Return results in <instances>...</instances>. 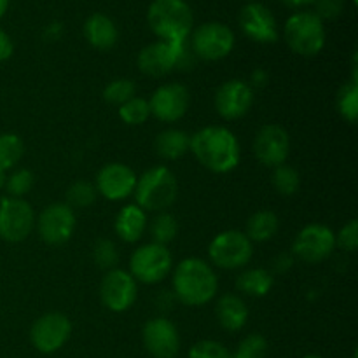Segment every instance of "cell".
<instances>
[{"label":"cell","mask_w":358,"mask_h":358,"mask_svg":"<svg viewBox=\"0 0 358 358\" xmlns=\"http://www.w3.org/2000/svg\"><path fill=\"white\" fill-rule=\"evenodd\" d=\"M196 58L187 48V42L156 41L138 52L140 72L149 77H163L175 69H189Z\"/></svg>","instance_id":"5"},{"label":"cell","mask_w":358,"mask_h":358,"mask_svg":"<svg viewBox=\"0 0 358 358\" xmlns=\"http://www.w3.org/2000/svg\"><path fill=\"white\" fill-rule=\"evenodd\" d=\"M275 278L268 269L252 268L236 278V289L248 297H264L271 292Z\"/></svg>","instance_id":"25"},{"label":"cell","mask_w":358,"mask_h":358,"mask_svg":"<svg viewBox=\"0 0 358 358\" xmlns=\"http://www.w3.org/2000/svg\"><path fill=\"white\" fill-rule=\"evenodd\" d=\"M171 264L173 259L164 245L147 243L133 252L129 259V275L136 282L154 285L166 278L168 273L171 271Z\"/></svg>","instance_id":"8"},{"label":"cell","mask_w":358,"mask_h":358,"mask_svg":"<svg viewBox=\"0 0 358 358\" xmlns=\"http://www.w3.org/2000/svg\"><path fill=\"white\" fill-rule=\"evenodd\" d=\"M210 261L220 269H240L250 262L254 255V245L247 234L229 229L217 234L208 247Z\"/></svg>","instance_id":"7"},{"label":"cell","mask_w":358,"mask_h":358,"mask_svg":"<svg viewBox=\"0 0 358 358\" xmlns=\"http://www.w3.org/2000/svg\"><path fill=\"white\" fill-rule=\"evenodd\" d=\"M353 358H358V353L355 352V353H353Z\"/></svg>","instance_id":"48"},{"label":"cell","mask_w":358,"mask_h":358,"mask_svg":"<svg viewBox=\"0 0 358 358\" xmlns=\"http://www.w3.org/2000/svg\"><path fill=\"white\" fill-rule=\"evenodd\" d=\"M6 180H7V171L0 170V189L6 187Z\"/></svg>","instance_id":"46"},{"label":"cell","mask_w":358,"mask_h":358,"mask_svg":"<svg viewBox=\"0 0 358 358\" xmlns=\"http://www.w3.org/2000/svg\"><path fill=\"white\" fill-rule=\"evenodd\" d=\"M336 248V234L324 224H308L297 233L292 245V255L308 264H317L331 257Z\"/></svg>","instance_id":"11"},{"label":"cell","mask_w":358,"mask_h":358,"mask_svg":"<svg viewBox=\"0 0 358 358\" xmlns=\"http://www.w3.org/2000/svg\"><path fill=\"white\" fill-rule=\"evenodd\" d=\"M268 355V341L261 334H250L240 343L233 358H266Z\"/></svg>","instance_id":"36"},{"label":"cell","mask_w":358,"mask_h":358,"mask_svg":"<svg viewBox=\"0 0 358 358\" xmlns=\"http://www.w3.org/2000/svg\"><path fill=\"white\" fill-rule=\"evenodd\" d=\"M358 2V0H353V3H357Z\"/></svg>","instance_id":"49"},{"label":"cell","mask_w":358,"mask_h":358,"mask_svg":"<svg viewBox=\"0 0 358 358\" xmlns=\"http://www.w3.org/2000/svg\"><path fill=\"white\" fill-rule=\"evenodd\" d=\"M280 229V220L275 212L269 210H259L255 212L250 219L247 220V238L250 241H257V243H264L269 241Z\"/></svg>","instance_id":"26"},{"label":"cell","mask_w":358,"mask_h":358,"mask_svg":"<svg viewBox=\"0 0 358 358\" xmlns=\"http://www.w3.org/2000/svg\"><path fill=\"white\" fill-rule=\"evenodd\" d=\"M154 147H156L157 156H161L163 159H180L191 150V136L177 128L164 129L156 136Z\"/></svg>","instance_id":"24"},{"label":"cell","mask_w":358,"mask_h":358,"mask_svg":"<svg viewBox=\"0 0 358 358\" xmlns=\"http://www.w3.org/2000/svg\"><path fill=\"white\" fill-rule=\"evenodd\" d=\"M290 152V136L282 126L266 124L257 131L254 140V154L264 166L276 168L285 164Z\"/></svg>","instance_id":"16"},{"label":"cell","mask_w":358,"mask_h":358,"mask_svg":"<svg viewBox=\"0 0 358 358\" xmlns=\"http://www.w3.org/2000/svg\"><path fill=\"white\" fill-rule=\"evenodd\" d=\"M315 10L313 13L324 20H336L345 10V2L343 0H315Z\"/></svg>","instance_id":"39"},{"label":"cell","mask_w":358,"mask_h":358,"mask_svg":"<svg viewBox=\"0 0 358 358\" xmlns=\"http://www.w3.org/2000/svg\"><path fill=\"white\" fill-rule=\"evenodd\" d=\"M287 45L299 56H317L325 45L324 21L313 10L294 13L283 27Z\"/></svg>","instance_id":"6"},{"label":"cell","mask_w":358,"mask_h":358,"mask_svg":"<svg viewBox=\"0 0 358 358\" xmlns=\"http://www.w3.org/2000/svg\"><path fill=\"white\" fill-rule=\"evenodd\" d=\"M178 233V222L171 213L159 212L150 222V236H152V243L164 245L166 247L170 241L175 240Z\"/></svg>","instance_id":"28"},{"label":"cell","mask_w":358,"mask_h":358,"mask_svg":"<svg viewBox=\"0 0 358 358\" xmlns=\"http://www.w3.org/2000/svg\"><path fill=\"white\" fill-rule=\"evenodd\" d=\"M37 229L48 245L66 243L76 231V213L66 203H52L38 215Z\"/></svg>","instance_id":"14"},{"label":"cell","mask_w":358,"mask_h":358,"mask_svg":"<svg viewBox=\"0 0 358 358\" xmlns=\"http://www.w3.org/2000/svg\"><path fill=\"white\" fill-rule=\"evenodd\" d=\"M115 233L126 243H135L147 229V213L138 205H128L121 208L115 217Z\"/></svg>","instance_id":"23"},{"label":"cell","mask_w":358,"mask_h":358,"mask_svg":"<svg viewBox=\"0 0 358 358\" xmlns=\"http://www.w3.org/2000/svg\"><path fill=\"white\" fill-rule=\"evenodd\" d=\"M241 31L261 44H271L278 41V24L275 14L261 2H248L240 13Z\"/></svg>","instance_id":"19"},{"label":"cell","mask_w":358,"mask_h":358,"mask_svg":"<svg viewBox=\"0 0 358 358\" xmlns=\"http://www.w3.org/2000/svg\"><path fill=\"white\" fill-rule=\"evenodd\" d=\"M96 187H94L91 182H86V180H77L73 182L72 185L69 187V191H66V205L70 206V208H87V206L93 205L94 201H96Z\"/></svg>","instance_id":"31"},{"label":"cell","mask_w":358,"mask_h":358,"mask_svg":"<svg viewBox=\"0 0 358 358\" xmlns=\"http://www.w3.org/2000/svg\"><path fill=\"white\" fill-rule=\"evenodd\" d=\"M254 103V91L245 80L233 79L224 83L215 93V108L220 117L227 121L240 119L250 110Z\"/></svg>","instance_id":"20"},{"label":"cell","mask_w":358,"mask_h":358,"mask_svg":"<svg viewBox=\"0 0 358 358\" xmlns=\"http://www.w3.org/2000/svg\"><path fill=\"white\" fill-rule=\"evenodd\" d=\"M34 173L27 168H20V170L13 171L6 180V191L10 198H23L30 189L34 187Z\"/></svg>","instance_id":"35"},{"label":"cell","mask_w":358,"mask_h":358,"mask_svg":"<svg viewBox=\"0 0 358 358\" xmlns=\"http://www.w3.org/2000/svg\"><path fill=\"white\" fill-rule=\"evenodd\" d=\"M189 358H233L229 350L217 341H199L189 352Z\"/></svg>","instance_id":"37"},{"label":"cell","mask_w":358,"mask_h":358,"mask_svg":"<svg viewBox=\"0 0 358 358\" xmlns=\"http://www.w3.org/2000/svg\"><path fill=\"white\" fill-rule=\"evenodd\" d=\"M119 117L129 126H140L150 117V107L149 100L140 96H133L126 103L119 107Z\"/></svg>","instance_id":"32"},{"label":"cell","mask_w":358,"mask_h":358,"mask_svg":"<svg viewBox=\"0 0 358 358\" xmlns=\"http://www.w3.org/2000/svg\"><path fill=\"white\" fill-rule=\"evenodd\" d=\"M84 37H86L87 44L93 45L94 49L107 51V49H112L115 45L119 38V31L114 21L107 14L94 13L84 23Z\"/></svg>","instance_id":"21"},{"label":"cell","mask_w":358,"mask_h":358,"mask_svg":"<svg viewBox=\"0 0 358 358\" xmlns=\"http://www.w3.org/2000/svg\"><path fill=\"white\" fill-rule=\"evenodd\" d=\"M338 110L341 117L350 124H355L358 117V84L348 83L339 90L338 100Z\"/></svg>","instance_id":"30"},{"label":"cell","mask_w":358,"mask_h":358,"mask_svg":"<svg viewBox=\"0 0 358 358\" xmlns=\"http://www.w3.org/2000/svg\"><path fill=\"white\" fill-rule=\"evenodd\" d=\"M14 52V44H13V38L9 37V34L0 28V63L7 62V59L13 56Z\"/></svg>","instance_id":"40"},{"label":"cell","mask_w":358,"mask_h":358,"mask_svg":"<svg viewBox=\"0 0 358 358\" xmlns=\"http://www.w3.org/2000/svg\"><path fill=\"white\" fill-rule=\"evenodd\" d=\"M147 23L159 41L185 42L192 31L194 14L185 0H154L147 10Z\"/></svg>","instance_id":"3"},{"label":"cell","mask_w":358,"mask_h":358,"mask_svg":"<svg viewBox=\"0 0 358 358\" xmlns=\"http://www.w3.org/2000/svg\"><path fill=\"white\" fill-rule=\"evenodd\" d=\"M24 154V143L16 133L0 135V170L7 171L16 166Z\"/></svg>","instance_id":"27"},{"label":"cell","mask_w":358,"mask_h":358,"mask_svg":"<svg viewBox=\"0 0 358 358\" xmlns=\"http://www.w3.org/2000/svg\"><path fill=\"white\" fill-rule=\"evenodd\" d=\"M136 93V86L131 79H114L112 83L107 84V87L103 90V98L112 105H117L121 107L122 103H126L128 100H131Z\"/></svg>","instance_id":"33"},{"label":"cell","mask_w":358,"mask_h":358,"mask_svg":"<svg viewBox=\"0 0 358 358\" xmlns=\"http://www.w3.org/2000/svg\"><path fill=\"white\" fill-rule=\"evenodd\" d=\"M7 9H9V0H0V20L7 13Z\"/></svg>","instance_id":"45"},{"label":"cell","mask_w":358,"mask_h":358,"mask_svg":"<svg viewBox=\"0 0 358 358\" xmlns=\"http://www.w3.org/2000/svg\"><path fill=\"white\" fill-rule=\"evenodd\" d=\"M171 283L177 299L187 306H203L210 303L219 290L215 271L199 257H187L178 262Z\"/></svg>","instance_id":"2"},{"label":"cell","mask_w":358,"mask_h":358,"mask_svg":"<svg viewBox=\"0 0 358 358\" xmlns=\"http://www.w3.org/2000/svg\"><path fill=\"white\" fill-rule=\"evenodd\" d=\"M93 259L98 268L105 269V271L117 268L119 252L114 241L107 240V238H100L93 247Z\"/></svg>","instance_id":"34"},{"label":"cell","mask_w":358,"mask_h":358,"mask_svg":"<svg viewBox=\"0 0 358 358\" xmlns=\"http://www.w3.org/2000/svg\"><path fill=\"white\" fill-rule=\"evenodd\" d=\"M283 6L290 7V9H301V7L306 6H313L315 0H280Z\"/></svg>","instance_id":"44"},{"label":"cell","mask_w":358,"mask_h":358,"mask_svg":"<svg viewBox=\"0 0 358 358\" xmlns=\"http://www.w3.org/2000/svg\"><path fill=\"white\" fill-rule=\"evenodd\" d=\"M271 182L280 196H294L301 187L299 173L296 168L289 166V164H280V166L273 168Z\"/></svg>","instance_id":"29"},{"label":"cell","mask_w":358,"mask_h":358,"mask_svg":"<svg viewBox=\"0 0 358 358\" xmlns=\"http://www.w3.org/2000/svg\"><path fill=\"white\" fill-rule=\"evenodd\" d=\"M191 103V94L182 84H163L149 100L150 115L163 122H177L185 115Z\"/></svg>","instance_id":"15"},{"label":"cell","mask_w":358,"mask_h":358,"mask_svg":"<svg viewBox=\"0 0 358 358\" xmlns=\"http://www.w3.org/2000/svg\"><path fill=\"white\" fill-rule=\"evenodd\" d=\"M136 203L143 212H166L178 196V182L173 171L166 166H154L136 180Z\"/></svg>","instance_id":"4"},{"label":"cell","mask_w":358,"mask_h":358,"mask_svg":"<svg viewBox=\"0 0 358 358\" xmlns=\"http://www.w3.org/2000/svg\"><path fill=\"white\" fill-rule=\"evenodd\" d=\"M292 262H294L292 255L282 254V255H278V257H276L275 261H273V268H275L276 271L283 273V271H287V269L292 268Z\"/></svg>","instance_id":"41"},{"label":"cell","mask_w":358,"mask_h":358,"mask_svg":"<svg viewBox=\"0 0 358 358\" xmlns=\"http://www.w3.org/2000/svg\"><path fill=\"white\" fill-rule=\"evenodd\" d=\"M143 346L154 358H175L180 350V334L173 322L156 317L143 325Z\"/></svg>","instance_id":"17"},{"label":"cell","mask_w":358,"mask_h":358,"mask_svg":"<svg viewBox=\"0 0 358 358\" xmlns=\"http://www.w3.org/2000/svg\"><path fill=\"white\" fill-rule=\"evenodd\" d=\"M62 30H63L62 23H58V21H52L51 24H48V27H45L44 34H45V37L51 38V41H55V38H58L59 35H62Z\"/></svg>","instance_id":"43"},{"label":"cell","mask_w":358,"mask_h":358,"mask_svg":"<svg viewBox=\"0 0 358 358\" xmlns=\"http://www.w3.org/2000/svg\"><path fill=\"white\" fill-rule=\"evenodd\" d=\"M215 315L219 324L226 331L236 332L245 327L248 320V308L245 301L236 294H224L219 297L215 306Z\"/></svg>","instance_id":"22"},{"label":"cell","mask_w":358,"mask_h":358,"mask_svg":"<svg viewBox=\"0 0 358 358\" xmlns=\"http://www.w3.org/2000/svg\"><path fill=\"white\" fill-rule=\"evenodd\" d=\"M358 245V222L355 219L350 220L345 227H341L336 234V247L345 252H355Z\"/></svg>","instance_id":"38"},{"label":"cell","mask_w":358,"mask_h":358,"mask_svg":"<svg viewBox=\"0 0 358 358\" xmlns=\"http://www.w3.org/2000/svg\"><path fill=\"white\" fill-rule=\"evenodd\" d=\"M136 294H138L136 280L124 269H110L105 273L100 283L101 303L114 313L128 311L135 304Z\"/></svg>","instance_id":"13"},{"label":"cell","mask_w":358,"mask_h":358,"mask_svg":"<svg viewBox=\"0 0 358 358\" xmlns=\"http://www.w3.org/2000/svg\"><path fill=\"white\" fill-rule=\"evenodd\" d=\"M303 358H322L320 355H306V357H303Z\"/></svg>","instance_id":"47"},{"label":"cell","mask_w":358,"mask_h":358,"mask_svg":"<svg viewBox=\"0 0 358 358\" xmlns=\"http://www.w3.org/2000/svg\"><path fill=\"white\" fill-rule=\"evenodd\" d=\"M35 227V212L23 198L0 199V238L9 243L24 241Z\"/></svg>","instance_id":"10"},{"label":"cell","mask_w":358,"mask_h":358,"mask_svg":"<svg viewBox=\"0 0 358 358\" xmlns=\"http://www.w3.org/2000/svg\"><path fill=\"white\" fill-rule=\"evenodd\" d=\"M191 152L213 173H229L240 164L241 147L236 135L222 126H206L191 136Z\"/></svg>","instance_id":"1"},{"label":"cell","mask_w":358,"mask_h":358,"mask_svg":"<svg viewBox=\"0 0 358 358\" xmlns=\"http://www.w3.org/2000/svg\"><path fill=\"white\" fill-rule=\"evenodd\" d=\"M250 83H252V86H257V87L266 86V83H268V73H266V70H262V69L255 70V72L252 73Z\"/></svg>","instance_id":"42"},{"label":"cell","mask_w":358,"mask_h":358,"mask_svg":"<svg viewBox=\"0 0 358 358\" xmlns=\"http://www.w3.org/2000/svg\"><path fill=\"white\" fill-rule=\"evenodd\" d=\"M138 177L135 171L122 163H108L98 171L96 192L108 201H121L129 198L135 191Z\"/></svg>","instance_id":"18"},{"label":"cell","mask_w":358,"mask_h":358,"mask_svg":"<svg viewBox=\"0 0 358 358\" xmlns=\"http://www.w3.org/2000/svg\"><path fill=\"white\" fill-rule=\"evenodd\" d=\"M234 48V34L227 24L219 21L203 23L192 31L191 49L196 58L217 62L231 55Z\"/></svg>","instance_id":"9"},{"label":"cell","mask_w":358,"mask_h":358,"mask_svg":"<svg viewBox=\"0 0 358 358\" xmlns=\"http://www.w3.org/2000/svg\"><path fill=\"white\" fill-rule=\"evenodd\" d=\"M72 334V324L69 317L58 311L42 315L30 329V341L41 353H55L65 346Z\"/></svg>","instance_id":"12"}]
</instances>
